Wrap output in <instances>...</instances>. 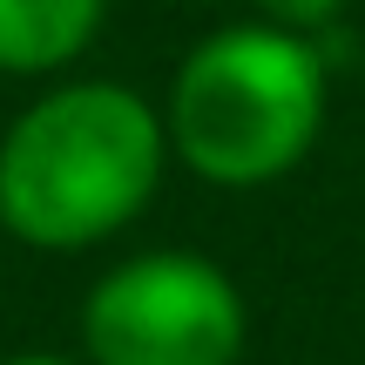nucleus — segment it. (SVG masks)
I'll return each instance as SVG.
<instances>
[{
  "label": "nucleus",
  "instance_id": "obj_5",
  "mask_svg": "<svg viewBox=\"0 0 365 365\" xmlns=\"http://www.w3.org/2000/svg\"><path fill=\"white\" fill-rule=\"evenodd\" d=\"M250 21H271V27H291V34H325L331 21L345 14V0H244Z\"/></svg>",
  "mask_w": 365,
  "mask_h": 365
},
{
  "label": "nucleus",
  "instance_id": "obj_2",
  "mask_svg": "<svg viewBox=\"0 0 365 365\" xmlns=\"http://www.w3.org/2000/svg\"><path fill=\"white\" fill-rule=\"evenodd\" d=\"M170 163L210 190H264L318 149L331 115V61L312 34L230 21L176 61L163 95Z\"/></svg>",
  "mask_w": 365,
  "mask_h": 365
},
{
  "label": "nucleus",
  "instance_id": "obj_4",
  "mask_svg": "<svg viewBox=\"0 0 365 365\" xmlns=\"http://www.w3.org/2000/svg\"><path fill=\"white\" fill-rule=\"evenodd\" d=\"M108 0H0V75H61L95 48Z\"/></svg>",
  "mask_w": 365,
  "mask_h": 365
},
{
  "label": "nucleus",
  "instance_id": "obj_3",
  "mask_svg": "<svg viewBox=\"0 0 365 365\" xmlns=\"http://www.w3.org/2000/svg\"><path fill=\"white\" fill-rule=\"evenodd\" d=\"M75 331L88 365H237L250 304L203 250H135L88 284Z\"/></svg>",
  "mask_w": 365,
  "mask_h": 365
},
{
  "label": "nucleus",
  "instance_id": "obj_6",
  "mask_svg": "<svg viewBox=\"0 0 365 365\" xmlns=\"http://www.w3.org/2000/svg\"><path fill=\"white\" fill-rule=\"evenodd\" d=\"M0 365H88V359H75V352H14Z\"/></svg>",
  "mask_w": 365,
  "mask_h": 365
},
{
  "label": "nucleus",
  "instance_id": "obj_1",
  "mask_svg": "<svg viewBox=\"0 0 365 365\" xmlns=\"http://www.w3.org/2000/svg\"><path fill=\"white\" fill-rule=\"evenodd\" d=\"M170 176L163 108L129 81H48L0 135V230L75 257L122 237Z\"/></svg>",
  "mask_w": 365,
  "mask_h": 365
}]
</instances>
